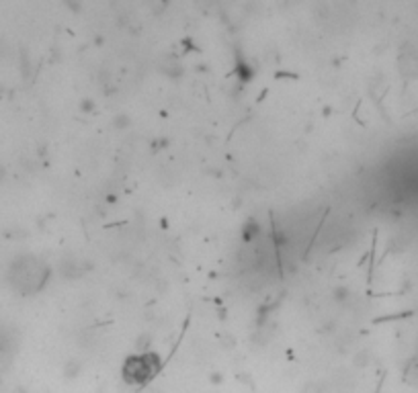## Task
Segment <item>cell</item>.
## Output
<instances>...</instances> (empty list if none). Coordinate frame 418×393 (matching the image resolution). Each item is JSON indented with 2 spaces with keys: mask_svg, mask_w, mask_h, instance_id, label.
<instances>
[{
  "mask_svg": "<svg viewBox=\"0 0 418 393\" xmlns=\"http://www.w3.org/2000/svg\"><path fill=\"white\" fill-rule=\"evenodd\" d=\"M162 369V360L156 352H150V350H144L142 354H135V356H129L125 358V365H123V381L133 385V387H142L146 385L148 381H152L158 371Z\"/></svg>",
  "mask_w": 418,
  "mask_h": 393,
  "instance_id": "cell-1",
  "label": "cell"
},
{
  "mask_svg": "<svg viewBox=\"0 0 418 393\" xmlns=\"http://www.w3.org/2000/svg\"><path fill=\"white\" fill-rule=\"evenodd\" d=\"M3 174H5V170H3V168H0V178H3Z\"/></svg>",
  "mask_w": 418,
  "mask_h": 393,
  "instance_id": "cell-4",
  "label": "cell"
},
{
  "mask_svg": "<svg viewBox=\"0 0 418 393\" xmlns=\"http://www.w3.org/2000/svg\"><path fill=\"white\" fill-rule=\"evenodd\" d=\"M0 383H3V381H0Z\"/></svg>",
  "mask_w": 418,
  "mask_h": 393,
  "instance_id": "cell-5",
  "label": "cell"
},
{
  "mask_svg": "<svg viewBox=\"0 0 418 393\" xmlns=\"http://www.w3.org/2000/svg\"><path fill=\"white\" fill-rule=\"evenodd\" d=\"M45 277H47V268H43L31 256L17 258L11 268V283L23 293H33L41 289V285L45 283Z\"/></svg>",
  "mask_w": 418,
  "mask_h": 393,
  "instance_id": "cell-2",
  "label": "cell"
},
{
  "mask_svg": "<svg viewBox=\"0 0 418 393\" xmlns=\"http://www.w3.org/2000/svg\"><path fill=\"white\" fill-rule=\"evenodd\" d=\"M209 381H212V383H216V385H220L224 379H222V375H220V373H214V375H212V379H209Z\"/></svg>",
  "mask_w": 418,
  "mask_h": 393,
  "instance_id": "cell-3",
  "label": "cell"
}]
</instances>
